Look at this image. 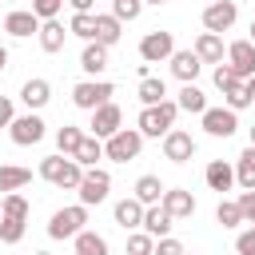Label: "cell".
Listing matches in <instances>:
<instances>
[{
    "label": "cell",
    "mask_w": 255,
    "mask_h": 255,
    "mask_svg": "<svg viewBox=\"0 0 255 255\" xmlns=\"http://www.w3.org/2000/svg\"><path fill=\"white\" fill-rule=\"evenodd\" d=\"M40 175L48 179V183H56V187H80V179H84V163L76 159V155H48V159H40Z\"/></svg>",
    "instance_id": "cell-1"
},
{
    "label": "cell",
    "mask_w": 255,
    "mask_h": 255,
    "mask_svg": "<svg viewBox=\"0 0 255 255\" xmlns=\"http://www.w3.org/2000/svg\"><path fill=\"white\" fill-rule=\"evenodd\" d=\"M175 116H179V104H175V100L143 104V112H139V131L159 139V135H167V128H175Z\"/></svg>",
    "instance_id": "cell-2"
},
{
    "label": "cell",
    "mask_w": 255,
    "mask_h": 255,
    "mask_svg": "<svg viewBox=\"0 0 255 255\" xmlns=\"http://www.w3.org/2000/svg\"><path fill=\"white\" fill-rule=\"evenodd\" d=\"M139 147H143V131H139V128H120V131H112V135L104 139V155L116 159V163L135 159Z\"/></svg>",
    "instance_id": "cell-3"
},
{
    "label": "cell",
    "mask_w": 255,
    "mask_h": 255,
    "mask_svg": "<svg viewBox=\"0 0 255 255\" xmlns=\"http://www.w3.org/2000/svg\"><path fill=\"white\" fill-rule=\"evenodd\" d=\"M88 223V203H76V207H60L48 223V235L52 239H76Z\"/></svg>",
    "instance_id": "cell-4"
},
{
    "label": "cell",
    "mask_w": 255,
    "mask_h": 255,
    "mask_svg": "<svg viewBox=\"0 0 255 255\" xmlns=\"http://www.w3.org/2000/svg\"><path fill=\"white\" fill-rule=\"evenodd\" d=\"M116 96V88L108 84V80H84V84H76L72 88V104L76 108H84V112H96L100 104H108Z\"/></svg>",
    "instance_id": "cell-5"
},
{
    "label": "cell",
    "mask_w": 255,
    "mask_h": 255,
    "mask_svg": "<svg viewBox=\"0 0 255 255\" xmlns=\"http://www.w3.org/2000/svg\"><path fill=\"white\" fill-rule=\"evenodd\" d=\"M203 131L215 135V139H227L239 131V112L227 104V108H203Z\"/></svg>",
    "instance_id": "cell-6"
},
{
    "label": "cell",
    "mask_w": 255,
    "mask_h": 255,
    "mask_svg": "<svg viewBox=\"0 0 255 255\" xmlns=\"http://www.w3.org/2000/svg\"><path fill=\"white\" fill-rule=\"evenodd\" d=\"M80 203H104L108 199V191H112V175L108 171H100V167H84V179H80Z\"/></svg>",
    "instance_id": "cell-7"
},
{
    "label": "cell",
    "mask_w": 255,
    "mask_h": 255,
    "mask_svg": "<svg viewBox=\"0 0 255 255\" xmlns=\"http://www.w3.org/2000/svg\"><path fill=\"white\" fill-rule=\"evenodd\" d=\"M44 120L36 116V112H28V116H16L12 124H8V135H12V143H20V147H32V143H40L44 139Z\"/></svg>",
    "instance_id": "cell-8"
},
{
    "label": "cell",
    "mask_w": 255,
    "mask_h": 255,
    "mask_svg": "<svg viewBox=\"0 0 255 255\" xmlns=\"http://www.w3.org/2000/svg\"><path fill=\"white\" fill-rule=\"evenodd\" d=\"M171 52H175V40H171V32H163V28H155V32H147V36L139 40V56H143L147 64H159V60H171Z\"/></svg>",
    "instance_id": "cell-9"
},
{
    "label": "cell",
    "mask_w": 255,
    "mask_h": 255,
    "mask_svg": "<svg viewBox=\"0 0 255 255\" xmlns=\"http://www.w3.org/2000/svg\"><path fill=\"white\" fill-rule=\"evenodd\" d=\"M195 155V139H191V131H183V128H167V135H163V159H171V163H187Z\"/></svg>",
    "instance_id": "cell-10"
},
{
    "label": "cell",
    "mask_w": 255,
    "mask_h": 255,
    "mask_svg": "<svg viewBox=\"0 0 255 255\" xmlns=\"http://www.w3.org/2000/svg\"><path fill=\"white\" fill-rule=\"evenodd\" d=\"M235 16H239V8H235V0H211L207 8H203V28L207 32H227L231 24H235Z\"/></svg>",
    "instance_id": "cell-11"
},
{
    "label": "cell",
    "mask_w": 255,
    "mask_h": 255,
    "mask_svg": "<svg viewBox=\"0 0 255 255\" xmlns=\"http://www.w3.org/2000/svg\"><path fill=\"white\" fill-rule=\"evenodd\" d=\"M40 24H44V20H40L32 8H20V12H8V16H4V32L16 36V40H28L32 32H40Z\"/></svg>",
    "instance_id": "cell-12"
},
{
    "label": "cell",
    "mask_w": 255,
    "mask_h": 255,
    "mask_svg": "<svg viewBox=\"0 0 255 255\" xmlns=\"http://www.w3.org/2000/svg\"><path fill=\"white\" fill-rule=\"evenodd\" d=\"M120 124H124V112H120L112 100L92 112V135H100V139H108L112 131H120Z\"/></svg>",
    "instance_id": "cell-13"
},
{
    "label": "cell",
    "mask_w": 255,
    "mask_h": 255,
    "mask_svg": "<svg viewBox=\"0 0 255 255\" xmlns=\"http://www.w3.org/2000/svg\"><path fill=\"white\" fill-rule=\"evenodd\" d=\"M227 64L247 80V76H255V40H235L231 48H227Z\"/></svg>",
    "instance_id": "cell-14"
},
{
    "label": "cell",
    "mask_w": 255,
    "mask_h": 255,
    "mask_svg": "<svg viewBox=\"0 0 255 255\" xmlns=\"http://www.w3.org/2000/svg\"><path fill=\"white\" fill-rule=\"evenodd\" d=\"M159 203L171 211V219H187V215H195V195L183 191V187H167Z\"/></svg>",
    "instance_id": "cell-15"
},
{
    "label": "cell",
    "mask_w": 255,
    "mask_h": 255,
    "mask_svg": "<svg viewBox=\"0 0 255 255\" xmlns=\"http://www.w3.org/2000/svg\"><path fill=\"white\" fill-rule=\"evenodd\" d=\"M80 68H84L88 76H100V72L108 68V44H104V40H88L84 52H80Z\"/></svg>",
    "instance_id": "cell-16"
},
{
    "label": "cell",
    "mask_w": 255,
    "mask_h": 255,
    "mask_svg": "<svg viewBox=\"0 0 255 255\" xmlns=\"http://www.w3.org/2000/svg\"><path fill=\"white\" fill-rule=\"evenodd\" d=\"M199 68H203V60H199V52L191 48V52H171V72H175V80H195L199 76Z\"/></svg>",
    "instance_id": "cell-17"
},
{
    "label": "cell",
    "mask_w": 255,
    "mask_h": 255,
    "mask_svg": "<svg viewBox=\"0 0 255 255\" xmlns=\"http://www.w3.org/2000/svg\"><path fill=\"white\" fill-rule=\"evenodd\" d=\"M203 179H207L211 191H231V183H235V167L223 163V159H211L207 171H203Z\"/></svg>",
    "instance_id": "cell-18"
},
{
    "label": "cell",
    "mask_w": 255,
    "mask_h": 255,
    "mask_svg": "<svg viewBox=\"0 0 255 255\" xmlns=\"http://www.w3.org/2000/svg\"><path fill=\"white\" fill-rule=\"evenodd\" d=\"M116 223L124 227V231H135V227H143V203L131 195V199H120L116 203Z\"/></svg>",
    "instance_id": "cell-19"
},
{
    "label": "cell",
    "mask_w": 255,
    "mask_h": 255,
    "mask_svg": "<svg viewBox=\"0 0 255 255\" xmlns=\"http://www.w3.org/2000/svg\"><path fill=\"white\" fill-rule=\"evenodd\" d=\"M143 231H151L155 239L167 235V231H171V211H167L163 203H147V207H143Z\"/></svg>",
    "instance_id": "cell-20"
},
{
    "label": "cell",
    "mask_w": 255,
    "mask_h": 255,
    "mask_svg": "<svg viewBox=\"0 0 255 255\" xmlns=\"http://www.w3.org/2000/svg\"><path fill=\"white\" fill-rule=\"evenodd\" d=\"M36 36H40V48H44L48 56H56V52L64 48V40H68V32H64V24H60V20H44Z\"/></svg>",
    "instance_id": "cell-21"
},
{
    "label": "cell",
    "mask_w": 255,
    "mask_h": 255,
    "mask_svg": "<svg viewBox=\"0 0 255 255\" xmlns=\"http://www.w3.org/2000/svg\"><path fill=\"white\" fill-rule=\"evenodd\" d=\"M20 100L28 104V112H36V108H44V104L52 100V84L36 76V80H28V84L20 88Z\"/></svg>",
    "instance_id": "cell-22"
},
{
    "label": "cell",
    "mask_w": 255,
    "mask_h": 255,
    "mask_svg": "<svg viewBox=\"0 0 255 255\" xmlns=\"http://www.w3.org/2000/svg\"><path fill=\"white\" fill-rule=\"evenodd\" d=\"M195 52H199L203 64H223V36L219 32H203L195 40Z\"/></svg>",
    "instance_id": "cell-23"
},
{
    "label": "cell",
    "mask_w": 255,
    "mask_h": 255,
    "mask_svg": "<svg viewBox=\"0 0 255 255\" xmlns=\"http://www.w3.org/2000/svg\"><path fill=\"white\" fill-rule=\"evenodd\" d=\"M120 24H124V20H120L116 12H96V40H104V44L112 48V44L120 40Z\"/></svg>",
    "instance_id": "cell-24"
},
{
    "label": "cell",
    "mask_w": 255,
    "mask_h": 255,
    "mask_svg": "<svg viewBox=\"0 0 255 255\" xmlns=\"http://www.w3.org/2000/svg\"><path fill=\"white\" fill-rule=\"evenodd\" d=\"M179 112H195V116H203V108H207V96L195 88V80H187L183 88H179Z\"/></svg>",
    "instance_id": "cell-25"
},
{
    "label": "cell",
    "mask_w": 255,
    "mask_h": 255,
    "mask_svg": "<svg viewBox=\"0 0 255 255\" xmlns=\"http://www.w3.org/2000/svg\"><path fill=\"white\" fill-rule=\"evenodd\" d=\"M163 191H167V187L159 183V175H139V179H135V199H139L143 207H147V203H159Z\"/></svg>",
    "instance_id": "cell-26"
},
{
    "label": "cell",
    "mask_w": 255,
    "mask_h": 255,
    "mask_svg": "<svg viewBox=\"0 0 255 255\" xmlns=\"http://www.w3.org/2000/svg\"><path fill=\"white\" fill-rule=\"evenodd\" d=\"M235 183H239L243 191L255 187V143L243 147V155H239V163H235Z\"/></svg>",
    "instance_id": "cell-27"
},
{
    "label": "cell",
    "mask_w": 255,
    "mask_h": 255,
    "mask_svg": "<svg viewBox=\"0 0 255 255\" xmlns=\"http://www.w3.org/2000/svg\"><path fill=\"white\" fill-rule=\"evenodd\" d=\"M28 179H32V171H28V167H16V163H0V191H20Z\"/></svg>",
    "instance_id": "cell-28"
},
{
    "label": "cell",
    "mask_w": 255,
    "mask_h": 255,
    "mask_svg": "<svg viewBox=\"0 0 255 255\" xmlns=\"http://www.w3.org/2000/svg\"><path fill=\"white\" fill-rule=\"evenodd\" d=\"M76 159L84 167H96V159H104V139L100 135H84V143L76 147Z\"/></svg>",
    "instance_id": "cell-29"
},
{
    "label": "cell",
    "mask_w": 255,
    "mask_h": 255,
    "mask_svg": "<svg viewBox=\"0 0 255 255\" xmlns=\"http://www.w3.org/2000/svg\"><path fill=\"white\" fill-rule=\"evenodd\" d=\"M163 96H167V84H163L159 76H143V80H139V100H143V104H159Z\"/></svg>",
    "instance_id": "cell-30"
},
{
    "label": "cell",
    "mask_w": 255,
    "mask_h": 255,
    "mask_svg": "<svg viewBox=\"0 0 255 255\" xmlns=\"http://www.w3.org/2000/svg\"><path fill=\"white\" fill-rule=\"evenodd\" d=\"M84 143V131L80 128H72V124H64L60 131H56V147L64 151V155H76V147Z\"/></svg>",
    "instance_id": "cell-31"
},
{
    "label": "cell",
    "mask_w": 255,
    "mask_h": 255,
    "mask_svg": "<svg viewBox=\"0 0 255 255\" xmlns=\"http://www.w3.org/2000/svg\"><path fill=\"white\" fill-rule=\"evenodd\" d=\"M215 223H223V227H239V223H247V219H243L239 199H235V203H231V199H223V203L215 207Z\"/></svg>",
    "instance_id": "cell-32"
},
{
    "label": "cell",
    "mask_w": 255,
    "mask_h": 255,
    "mask_svg": "<svg viewBox=\"0 0 255 255\" xmlns=\"http://www.w3.org/2000/svg\"><path fill=\"white\" fill-rule=\"evenodd\" d=\"M76 251H80V255H104V251H108V239L96 235V231H80V235H76Z\"/></svg>",
    "instance_id": "cell-33"
},
{
    "label": "cell",
    "mask_w": 255,
    "mask_h": 255,
    "mask_svg": "<svg viewBox=\"0 0 255 255\" xmlns=\"http://www.w3.org/2000/svg\"><path fill=\"white\" fill-rule=\"evenodd\" d=\"M68 32H76L80 40H96V16L92 12H76L72 24H68Z\"/></svg>",
    "instance_id": "cell-34"
},
{
    "label": "cell",
    "mask_w": 255,
    "mask_h": 255,
    "mask_svg": "<svg viewBox=\"0 0 255 255\" xmlns=\"http://www.w3.org/2000/svg\"><path fill=\"white\" fill-rule=\"evenodd\" d=\"M24 239V219L0 215V243H20Z\"/></svg>",
    "instance_id": "cell-35"
},
{
    "label": "cell",
    "mask_w": 255,
    "mask_h": 255,
    "mask_svg": "<svg viewBox=\"0 0 255 255\" xmlns=\"http://www.w3.org/2000/svg\"><path fill=\"white\" fill-rule=\"evenodd\" d=\"M0 215H12V219H28V199L16 195V191H4V211Z\"/></svg>",
    "instance_id": "cell-36"
},
{
    "label": "cell",
    "mask_w": 255,
    "mask_h": 255,
    "mask_svg": "<svg viewBox=\"0 0 255 255\" xmlns=\"http://www.w3.org/2000/svg\"><path fill=\"white\" fill-rule=\"evenodd\" d=\"M128 251H131V255L155 251V235H151V231H131V235H128Z\"/></svg>",
    "instance_id": "cell-37"
},
{
    "label": "cell",
    "mask_w": 255,
    "mask_h": 255,
    "mask_svg": "<svg viewBox=\"0 0 255 255\" xmlns=\"http://www.w3.org/2000/svg\"><path fill=\"white\" fill-rule=\"evenodd\" d=\"M223 96H227V104H231L235 112H243V108L251 104V96H247V80H235V84H231Z\"/></svg>",
    "instance_id": "cell-38"
},
{
    "label": "cell",
    "mask_w": 255,
    "mask_h": 255,
    "mask_svg": "<svg viewBox=\"0 0 255 255\" xmlns=\"http://www.w3.org/2000/svg\"><path fill=\"white\" fill-rule=\"evenodd\" d=\"M112 12H116L120 20H135V16L143 12V0H112Z\"/></svg>",
    "instance_id": "cell-39"
},
{
    "label": "cell",
    "mask_w": 255,
    "mask_h": 255,
    "mask_svg": "<svg viewBox=\"0 0 255 255\" xmlns=\"http://www.w3.org/2000/svg\"><path fill=\"white\" fill-rule=\"evenodd\" d=\"M235 80H243V76H239L231 64H219V68H215V88H219V92H227Z\"/></svg>",
    "instance_id": "cell-40"
},
{
    "label": "cell",
    "mask_w": 255,
    "mask_h": 255,
    "mask_svg": "<svg viewBox=\"0 0 255 255\" xmlns=\"http://www.w3.org/2000/svg\"><path fill=\"white\" fill-rule=\"evenodd\" d=\"M64 8V0H32V12L40 20H56V12Z\"/></svg>",
    "instance_id": "cell-41"
},
{
    "label": "cell",
    "mask_w": 255,
    "mask_h": 255,
    "mask_svg": "<svg viewBox=\"0 0 255 255\" xmlns=\"http://www.w3.org/2000/svg\"><path fill=\"white\" fill-rule=\"evenodd\" d=\"M235 251H239V255H255V223H251V231H239Z\"/></svg>",
    "instance_id": "cell-42"
},
{
    "label": "cell",
    "mask_w": 255,
    "mask_h": 255,
    "mask_svg": "<svg viewBox=\"0 0 255 255\" xmlns=\"http://www.w3.org/2000/svg\"><path fill=\"white\" fill-rule=\"evenodd\" d=\"M155 251H159V255H179V251H183V243H179V239H171V235H159V239H155Z\"/></svg>",
    "instance_id": "cell-43"
},
{
    "label": "cell",
    "mask_w": 255,
    "mask_h": 255,
    "mask_svg": "<svg viewBox=\"0 0 255 255\" xmlns=\"http://www.w3.org/2000/svg\"><path fill=\"white\" fill-rule=\"evenodd\" d=\"M239 207H243V219L255 223V187H247V191L239 195Z\"/></svg>",
    "instance_id": "cell-44"
},
{
    "label": "cell",
    "mask_w": 255,
    "mask_h": 255,
    "mask_svg": "<svg viewBox=\"0 0 255 255\" xmlns=\"http://www.w3.org/2000/svg\"><path fill=\"white\" fill-rule=\"evenodd\" d=\"M12 120H16V112H12V100H8V96H0V128H8Z\"/></svg>",
    "instance_id": "cell-45"
},
{
    "label": "cell",
    "mask_w": 255,
    "mask_h": 255,
    "mask_svg": "<svg viewBox=\"0 0 255 255\" xmlns=\"http://www.w3.org/2000/svg\"><path fill=\"white\" fill-rule=\"evenodd\" d=\"M68 4H72L76 12H92V4H96V0H68Z\"/></svg>",
    "instance_id": "cell-46"
},
{
    "label": "cell",
    "mask_w": 255,
    "mask_h": 255,
    "mask_svg": "<svg viewBox=\"0 0 255 255\" xmlns=\"http://www.w3.org/2000/svg\"><path fill=\"white\" fill-rule=\"evenodd\" d=\"M247 96H251V104H255V76H247Z\"/></svg>",
    "instance_id": "cell-47"
},
{
    "label": "cell",
    "mask_w": 255,
    "mask_h": 255,
    "mask_svg": "<svg viewBox=\"0 0 255 255\" xmlns=\"http://www.w3.org/2000/svg\"><path fill=\"white\" fill-rule=\"evenodd\" d=\"M4 68H8V48L0 44V72H4Z\"/></svg>",
    "instance_id": "cell-48"
},
{
    "label": "cell",
    "mask_w": 255,
    "mask_h": 255,
    "mask_svg": "<svg viewBox=\"0 0 255 255\" xmlns=\"http://www.w3.org/2000/svg\"><path fill=\"white\" fill-rule=\"evenodd\" d=\"M143 4H167V0H143Z\"/></svg>",
    "instance_id": "cell-49"
},
{
    "label": "cell",
    "mask_w": 255,
    "mask_h": 255,
    "mask_svg": "<svg viewBox=\"0 0 255 255\" xmlns=\"http://www.w3.org/2000/svg\"><path fill=\"white\" fill-rule=\"evenodd\" d=\"M0 211H4V191H0Z\"/></svg>",
    "instance_id": "cell-50"
},
{
    "label": "cell",
    "mask_w": 255,
    "mask_h": 255,
    "mask_svg": "<svg viewBox=\"0 0 255 255\" xmlns=\"http://www.w3.org/2000/svg\"><path fill=\"white\" fill-rule=\"evenodd\" d=\"M251 40H255V24H251Z\"/></svg>",
    "instance_id": "cell-51"
},
{
    "label": "cell",
    "mask_w": 255,
    "mask_h": 255,
    "mask_svg": "<svg viewBox=\"0 0 255 255\" xmlns=\"http://www.w3.org/2000/svg\"><path fill=\"white\" fill-rule=\"evenodd\" d=\"M251 143H255V128H251Z\"/></svg>",
    "instance_id": "cell-52"
},
{
    "label": "cell",
    "mask_w": 255,
    "mask_h": 255,
    "mask_svg": "<svg viewBox=\"0 0 255 255\" xmlns=\"http://www.w3.org/2000/svg\"><path fill=\"white\" fill-rule=\"evenodd\" d=\"M207 4H211V0H207Z\"/></svg>",
    "instance_id": "cell-53"
}]
</instances>
